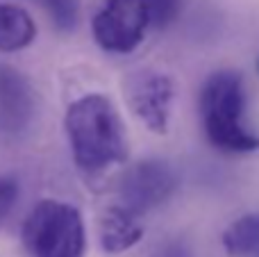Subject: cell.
I'll list each match as a JSON object with an SVG mask.
<instances>
[{
    "mask_svg": "<svg viewBox=\"0 0 259 257\" xmlns=\"http://www.w3.org/2000/svg\"><path fill=\"white\" fill-rule=\"evenodd\" d=\"M66 137L77 168L100 173L114 164H125L130 157V139L123 116L103 94L77 98L66 109Z\"/></svg>",
    "mask_w": 259,
    "mask_h": 257,
    "instance_id": "cell-1",
    "label": "cell"
},
{
    "mask_svg": "<svg viewBox=\"0 0 259 257\" xmlns=\"http://www.w3.org/2000/svg\"><path fill=\"white\" fill-rule=\"evenodd\" d=\"M200 121L214 148L230 155L259 150V137L243 125L246 87L237 71H216L200 89Z\"/></svg>",
    "mask_w": 259,
    "mask_h": 257,
    "instance_id": "cell-2",
    "label": "cell"
},
{
    "mask_svg": "<svg viewBox=\"0 0 259 257\" xmlns=\"http://www.w3.org/2000/svg\"><path fill=\"white\" fill-rule=\"evenodd\" d=\"M23 244L32 257H84L87 230L77 207L46 198L23 223Z\"/></svg>",
    "mask_w": 259,
    "mask_h": 257,
    "instance_id": "cell-3",
    "label": "cell"
},
{
    "mask_svg": "<svg viewBox=\"0 0 259 257\" xmlns=\"http://www.w3.org/2000/svg\"><path fill=\"white\" fill-rule=\"evenodd\" d=\"M148 27L146 0H103L91 23L96 44L118 55L137 50Z\"/></svg>",
    "mask_w": 259,
    "mask_h": 257,
    "instance_id": "cell-4",
    "label": "cell"
},
{
    "mask_svg": "<svg viewBox=\"0 0 259 257\" xmlns=\"http://www.w3.org/2000/svg\"><path fill=\"white\" fill-rule=\"evenodd\" d=\"M123 96L127 107L141 118L150 132L166 135L170 121V105L175 98V87L166 73L155 68H141L130 73L123 82Z\"/></svg>",
    "mask_w": 259,
    "mask_h": 257,
    "instance_id": "cell-5",
    "label": "cell"
},
{
    "mask_svg": "<svg viewBox=\"0 0 259 257\" xmlns=\"http://www.w3.org/2000/svg\"><path fill=\"white\" fill-rule=\"evenodd\" d=\"M178 189V176L166 159L148 157L127 166L118 180V200L146 214L164 205Z\"/></svg>",
    "mask_w": 259,
    "mask_h": 257,
    "instance_id": "cell-6",
    "label": "cell"
},
{
    "mask_svg": "<svg viewBox=\"0 0 259 257\" xmlns=\"http://www.w3.org/2000/svg\"><path fill=\"white\" fill-rule=\"evenodd\" d=\"M34 114V91L30 82L12 66L0 64V127L16 132L30 123Z\"/></svg>",
    "mask_w": 259,
    "mask_h": 257,
    "instance_id": "cell-7",
    "label": "cell"
},
{
    "mask_svg": "<svg viewBox=\"0 0 259 257\" xmlns=\"http://www.w3.org/2000/svg\"><path fill=\"white\" fill-rule=\"evenodd\" d=\"M143 214L123 205L121 200L109 205L100 217V244L109 255H121L143 239Z\"/></svg>",
    "mask_w": 259,
    "mask_h": 257,
    "instance_id": "cell-8",
    "label": "cell"
},
{
    "mask_svg": "<svg viewBox=\"0 0 259 257\" xmlns=\"http://www.w3.org/2000/svg\"><path fill=\"white\" fill-rule=\"evenodd\" d=\"M36 25L21 7L0 5V53H16L34 41Z\"/></svg>",
    "mask_w": 259,
    "mask_h": 257,
    "instance_id": "cell-9",
    "label": "cell"
},
{
    "mask_svg": "<svg viewBox=\"0 0 259 257\" xmlns=\"http://www.w3.org/2000/svg\"><path fill=\"white\" fill-rule=\"evenodd\" d=\"M223 248L234 257L259 255V212L243 214L223 230Z\"/></svg>",
    "mask_w": 259,
    "mask_h": 257,
    "instance_id": "cell-10",
    "label": "cell"
},
{
    "mask_svg": "<svg viewBox=\"0 0 259 257\" xmlns=\"http://www.w3.org/2000/svg\"><path fill=\"white\" fill-rule=\"evenodd\" d=\"M50 21L59 32H73L80 21V0H44Z\"/></svg>",
    "mask_w": 259,
    "mask_h": 257,
    "instance_id": "cell-11",
    "label": "cell"
},
{
    "mask_svg": "<svg viewBox=\"0 0 259 257\" xmlns=\"http://www.w3.org/2000/svg\"><path fill=\"white\" fill-rule=\"evenodd\" d=\"M182 5L184 0H146L148 25L155 27V30H166L180 16Z\"/></svg>",
    "mask_w": 259,
    "mask_h": 257,
    "instance_id": "cell-12",
    "label": "cell"
},
{
    "mask_svg": "<svg viewBox=\"0 0 259 257\" xmlns=\"http://www.w3.org/2000/svg\"><path fill=\"white\" fill-rule=\"evenodd\" d=\"M18 200V182L9 176H0V221L12 214Z\"/></svg>",
    "mask_w": 259,
    "mask_h": 257,
    "instance_id": "cell-13",
    "label": "cell"
},
{
    "mask_svg": "<svg viewBox=\"0 0 259 257\" xmlns=\"http://www.w3.org/2000/svg\"><path fill=\"white\" fill-rule=\"evenodd\" d=\"M152 257H193V250L184 239H168L152 253Z\"/></svg>",
    "mask_w": 259,
    "mask_h": 257,
    "instance_id": "cell-14",
    "label": "cell"
},
{
    "mask_svg": "<svg viewBox=\"0 0 259 257\" xmlns=\"http://www.w3.org/2000/svg\"><path fill=\"white\" fill-rule=\"evenodd\" d=\"M257 73H259V57H257Z\"/></svg>",
    "mask_w": 259,
    "mask_h": 257,
    "instance_id": "cell-15",
    "label": "cell"
}]
</instances>
